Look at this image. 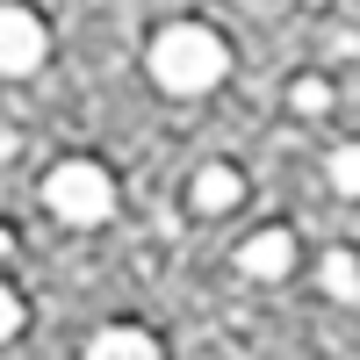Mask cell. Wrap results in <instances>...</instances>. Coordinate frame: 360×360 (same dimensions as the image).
<instances>
[{
    "label": "cell",
    "instance_id": "cell-1",
    "mask_svg": "<svg viewBox=\"0 0 360 360\" xmlns=\"http://www.w3.org/2000/svg\"><path fill=\"white\" fill-rule=\"evenodd\" d=\"M231 72V51L217 29H202V22H166L159 37H152V79L166 86V94H209Z\"/></svg>",
    "mask_w": 360,
    "mask_h": 360
},
{
    "label": "cell",
    "instance_id": "cell-2",
    "mask_svg": "<svg viewBox=\"0 0 360 360\" xmlns=\"http://www.w3.org/2000/svg\"><path fill=\"white\" fill-rule=\"evenodd\" d=\"M44 202H51L58 224H79L86 231V224H108L115 217V180L94 159H65V166L44 173Z\"/></svg>",
    "mask_w": 360,
    "mask_h": 360
},
{
    "label": "cell",
    "instance_id": "cell-3",
    "mask_svg": "<svg viewBox=\"0 0 360 360\" xmlns=\"http://www.w3.org/2000/svg\"><path fill=\"white\" fill-rule=\"evenodd\" d=\"M44 51H51L44 15H29V8H15V0H0V72H8V79L37 72V65H44Z\"/></svg>",
    "mask_w": 360,
    "mask_h": 360
},
{
    "label": "cell",
    "instance_id": "cell-4",
    "mask_svg": "<svg viewBox=\"0 0 360 360\" xmlns=\"http://www.w3.org/2000/svg\"><path fill=\"white\" fill-rule=\"evenodd\" d=\"M238 266H245L252 281H281L288 266H295V238L288 231H252L245 245H238Z\"/></svg>",
    "mask_w": 360,
    "mask_h": 360
},
{
    "label": "cell",
    "instance_id": "cell-5",
    "mask_svg": "<svg viewBox=\"0 0 360 360\" xmlns=\"http://www.w3.org/2000/svg\"><path fill=\"white\" fill-rule=\"evenodd\" d=\"M238 195H245L238 166H202V173L188 180V202L202 209V217H224V209H238Z\"/></svg>",
    "mask_w": 360,
    "mask_h": 360
},
{
    "label": "cell",
    "instance_id": "cell-6",
    "mask_svg": "<svg viewBox=\"0 0 360 360\" xmlns=\"http://www.w3.org/2000/svg\"><path fill=\"white\" fill-rule=\"evenodd\" d=\"M86 360H159V339L137 332V324H108V332L86 346Z\"/></svg>",
    "mask_w": 360,
    "mask_h": 360
},
{
    "label": "cell",
    "instance_id": "cell-7",
    "mask_svg": "<svg viewBox=\"0 0 360 360\" xmlns=\"http://www.w3.org/2000/svg\"><path fill=\"white\" fill-rule=\"evenodd\" d=\"M317 281H324V295H332V303H360V259H353L346 245H332V252H324Z\"/></svg>",
    "mask_w": 360,
    "mask_h": 360
},
{
    "label": "cell",
    "instance_id": "cell-8",
    "mask_svg": "<svg viewBox=\"0 0 360 360\" xmlns=\"http://www.w3.org/2000/svg\"><path fill=\"white\" fill-rule=\"evenodd\" d=\"M288 101H295V115H324V108H332V86H324L317 72H303V79L288 86Z\"/></svg>",
    "mask_w": 360,
    "mask_h": 360
},
{
    "label": "cell",
    "instance_id": "cell-9",
    "mask_svg": "<svg viewBox=\"0 0 360 360\" xmlns=\"http://www.w3.org/2000/svg\"><path fill=\"white\" fill-rule=\"evenodd\" d=\"M332 188L360 195V144H339V152H332Z\"/></svg>",
    "mask_w": 360,
    "mask_h": 360
},
{
    "label": "cell",
    "instance_id": "cell-10",
    "mask_svg": "<svg viewBox=\"0 0 360 360\" xmlns=\"http://www.w3.org/2000/svg\"><path fill=\"white\" fill-rule=\"evenodd\" d=\"M15 332H22V295H15L8 281H0V346H8Z\"/></svg>",
    "mask_w": 360,
    "mask_h": 360
},
{
    "label": "cell",
    "instance_id": "cell-11",
    "mask_svg": "<svg viewBox=\"0 0 360 360\" xmlns=\"http://www.w3.org/2000/svg\"><path fill=\"white\" fill-rule=\"evenodd\" d=\"M8 252H15V238H8V231H0V259H8Z\"/></svg>",
    "mask_w": 360,
    "mask_h": 360
}]
</instances>
